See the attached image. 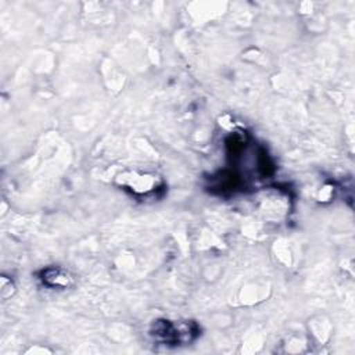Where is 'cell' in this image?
Returning <instances> with one entry per match:
<instances>
[{"label":"cell","instance_id":"1","mask_svg":"<svg viewBox=\"0 0 355 355\" xmlns=\"http://www.w3.org/2000/svg\"><path fill=\"white\" fill-rule=\"evenodd\" d=\"M152 336L157 341L178 345L193 341L199 336V327L194 322L172 323L170 320H157L152 327Z\"/></svg>","mask_w":355,"mask_h":355},{"label":"cell","instance_id":"2","mask_svg":"<svg viewBox=\"0 0 355 355\" xmlns=\"http://www.w3.org/2000/svg\"><path fill=\"white\" fill-rule=\"evenodd\" d=\"M51 271H52V273H53L52 276H51V273H48L46 271L44 272V282H45L48 286L55 287V286L67 284L69 277H67V273H66V272H63V271L59 269V268H51Z\"/></svg>","mask_w":355,"mask_h":355}]
</instances>
